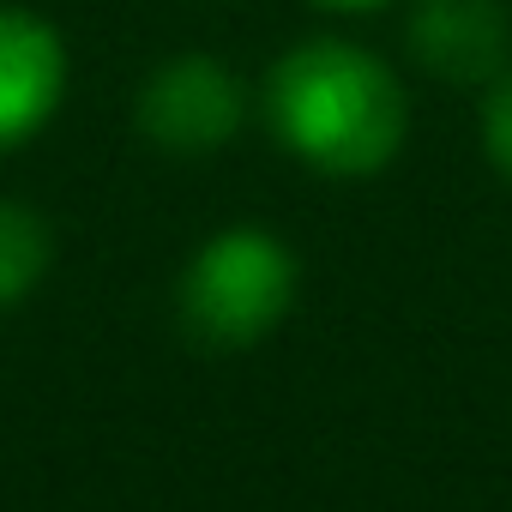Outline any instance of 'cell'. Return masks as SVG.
<instances>
[{"label": "cell", "mask_w": 512, "mask_h": 512, "mask_svg": "<svg viewBox=\"0 0 512 512\" xmlns=\"http://www.w3.org/2000/svg\"><path fill=\"white\" fill-rule=\"evenodd\" d=\"M272 145L320 181H374L410 145V85L362 37L314 31L272 55L253 91Z\"/></svg>", "instance_id": "cell-1"}, {"label": "cell", "mask_w": 512, "mask_h": 512, "mask_svg": "<svg viewBox=\"0 0 512 512\" xmlns=\"http://www.w3.org/2000/svg\"><path fill=\"white\" fill-rule=\"evenodd\" d=\"M302 296V260L272 223H223L211 229L175 278L181 332L205 350L266 344Z\"/></svg>", "instance_id": "cell-2"}, {"label": "cell", "mask_w": 512, "mask_h": 512, "mask_svg": "<svg viewBox=\"0 0 512 512\" xmlns=\"http://www.w3.org/2000/svg\"><path fill=\"white\" fill-rule=\"evenodd\" d=\"M253 115L247 79L211 49L163 55L133 91V127L163 157H217Z\"/></svg>", "instance_id": "cell-3"}, {"label": "cell", "mask_w": 512, "mask_h": 512, "mask_svg": "<svg viewBox=\"0 0 512 512\" xmlns=\"http://www.w3.org/2000/svg\"><path fill=\"white\" fill-rule=\"evenodd\" d=\"M73 91V49L61 25L25 0H0V157L55 127Z\"/></svg>", "instance_id": "cell-4"}, {"label": "cell", "mask_w": 512, "mask_h": 512, "mask_svg": "<svg viewBox=\"0 0 512 512\" xmlns=\"http://www.w3.org/2000/svg\"><path fill=\"white\" fill-rule=\"evenodd\" d=\"M404 49L428 79L488 91L512 67V7L506 0H410Z\"/></svg>", "instance_id": "cell-5"}, {"label": "cell", "mask_w": 512, "mask_h": 512, "mask_svg": "<svg viewBox=\"0 0 512 512\" xmlns=\"http://www.w3.org/2000/svg\"><path fill=\"white\" fill-rule=\"evenodd\" d=\"M55 266V229L37 205L0 199V314L25 308Z\"/></svg>", "instance_id": "cell-6"}, {"label": "cell", "mask_w": 512, "mask_h": 512, "mask_svg": "<svg viewBox=\"0 0 512 512\" xmlns=\"http://www.w3.org/2000/svg\"><path fill=\"white\" fill-rule=\"evenodd\" d=\"M476 139H482V157L488 169L512 187V67L482 91V121H476Z\"/></svg>", "instance_id": "cell-7"}, {"label": "cell", "mask_w": 512, "mask_h": 512, "mask_svg": "<svg viewBox=\"0 0 512 512\" xmlns=\"http://www.w3.org/2000/svg\"><path fill=\"white\" fill-rule=\"evenodd\" d=\"M314 13H332V19H368V13H386L398 0H308Z\"/></svg>", "instance_id": "cell-8"}]
</instances>
